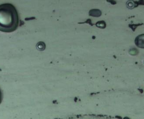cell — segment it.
Returning a JSON list of instances; mask_svg holds the SVG:
<instances>
[{"label": "cell", "instance_id": "277c9868", "mask_svg": "<svg viewBox=\"0 0 144 119\" xmlns=\"http://www.w3.org/2000/svg\"><path fill=\"white\" fill-rule=\"evenodd\" d=\"M97 27L101 28V29H104L106 27V23L104 21H100L97 23L95 24Z\"/></svg>", "mask_w": 144, "mask_h": 119}, {"label": "cell", "instance_id": "6da1fadb", "mask_svg": "<svg viewBox=\"0 0 144 119\" xmlns=\"http://www.w3.org/2000/svg\"><path fill=\"white\" fill-rule=\"evenodd\" d=\"M19 24V16L16 8L10 3L0 5V31L10 33L15 31Z\"/></svg>", "mask_w": 144, "mask_h": 119}, {"label": "cell", "instance_id": "5b68a950", "mask_svg": "<svg viewBox=\"0 0 144 119\" xmlns=\"http://www.w3.org/2000/svg\"><path fill=\"white\" fill-rule=\"evenodd\" d=\"M127 8L130 9H132L136 7V3L132 1H128L127 3Z\"/></svg>", "mask_w": 144, "mask_h": 119}, {"label": "cell", "instance_id": "52a82bcc", "mask_svg": "<svg viewBox=\"0 0 144 119\" xmlns=\"http://www.w3.org/2000/svg\"><path fill=\"white\" fill-rule=\"evenodd\" d=\"M140 24L139 25H135V24H133V25H129V27L131 28V29H133V31H134L135 29L136 28H137V26H139Z\"/></svg>", "mask_w": 144, "mask_h": 119}, {"label": "cell", "instance_id": "8992f818", "mask_svg": "<svg viewBox=\"0 0 144 119\" xmlns=\"http://www.w3.org/2000/svg\"><path fill=\"white\" fill-rule=\"evenodd\" d=\"M138 51L135 48H132L130 50L129 53L131 55H135L138 54Z\"/></svg>", "mask_w": 144, "mask_h": 119}, {"label": "cell", "instance_id": "3957f363", "mask_svg": "<svg viewBox=\"0 0 144 119\" xmlns=\"http://www.w3.org/2000/svg\"><path fill=\"white\" fill-rule=\"evenodd\" d=\"M89 15L90 16L98 17L101 16L102 12L99 9H92L89 11Z\"/></svg>", "mask_w": 144, "mask_h": 119}, {"label": "cell", "instance_id": "ba28073f", "mask_svg": "<svg viewBox=\"0 0 144 119\" xmlns=\"http://www.w3.org/2000/svg\"><path fill=\"white\" fill-rule=\"evenodd\" d=\"M2 99V92L0 89V103H1Z\"/></svg>", "mask_w": 144, "mask_h": 119}, {"label": "cell", "instance_id": "7a4b0ae2", "mask_svg": "<svg viewBox=\"0 0 144 119\" xmlns=\"http://www.w3.org/2000/svg\"><path fill=\"white\" fill-rule=\"evenodd\" d=\"M144 34L139 35L136 38L135 43L139 48H144Z\"/></svg>", "mask_w": 144, "mask_h": 119}]
</instances>
